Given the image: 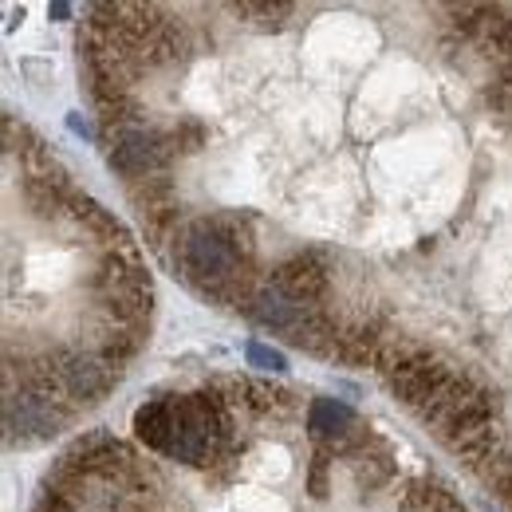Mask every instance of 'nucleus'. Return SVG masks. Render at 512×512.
Segmentation results:
<instances>
[{
    "label": "nucleus",
    "mask_w": 512,
    "mask_h": 512,
    "mask_svg": "<svg viewBox=\"0 0 512 512\" xmlns=\"http://www.w3.org/2000/svg\"><path fill=\"white\" fill-rule=\"evenodd\" d=\"M308 438L327 457L355 453V449H363V442H367L359 414L347 402H339V398H312V406H308Z\"/></svg>",
    "instance_id": "nucleus-6"
},
{
    "label": "nucleus",
    "mask_w": 512,
    "mask_h": 512,
    "mask_svg": "<svg viewBox=\"0 0 512 512\" xmlns=\"http://www.w3.org/2000/svg\"><path fill=\"white\" fill-rule=\"evenodd\" d=\"M245 355H249V367H260V371H288V359H284V351H276V347H264V343H249L245 347Z\"/></svg>",
    "instance_id": "nucleus-10"
},
{
    "label": "nucleus",
    "mask_w": 512,
    "mask_h": 512,
    "mask_svg": "<svg viewBox=\"0 0 512 512\" xmlns=\"http://www.w3.org/2000/svg\"><path fill=\"white\" fill-rule=\"evenodd\" d=\"M170 426H174V390H158L150 394L138 410H134V434L138 442L154 453L166 457L170 449Z\"/></svg>",
    "instance_id": "nucleus-7"
},
{
    "label": "nucleus",
    "mask_w": 512,
    "mask_h": 512,
    "mask_svg": "<svg viewBox=\"0 0 512 512\" xmlns=\"http://www.w3.org/2000/svg\"><path fill=\"white\" fill-rule=\"evenodd\" d=\"M284 296H292L296 304H308V308H320V300L331 288V256L323 249H296L292 256H284L272 276H268Z\"/></svg>",
    "instance_id": "nucleus-5"
},
{
    "label": "nucleus",
    "mask_w": 512,
    "mask_h": 512,
    "mask_svg": "<svg viewBox=\"0 0 512 512\" xmlns=\"http://www.w3.org/2000/svg\"><path fill=\"white\" fill-rule=\"evenodd\" d=\"M166 130H170V142H174L178 154H190V150H197L205 142V127L197 119H178V127H166Z\"/></svg>",
    "instance_id": "nucleus-9"
},
{
    "label": "nucleus",
    "mask_w": 512,
    "mask_h": 512,
    "mask_svg": "<svg viewBox=\"0 0 512 512\" xmlns=\"http://www.w3.org/2000/svg\"><path fill=\"white\" fill-rule=\"evenodd\" d=\"M56 379H60L64 402L91 406L115 390L119 371L111 363H103L95 351H64V355H56Z\"/></svg>",
    "instance_id": "nucleus-4"
},
{
    "label": "nucleus",
    "mask_w": 512,
    "mask_h": 512,
    "mask_svg": "<svg viewBox=\"0 0 512 512\" xmlns=\"http://www.w3.org/2000/svg\"><path fill=\"white\" fill-rule=\"evenodd\" d=\"M67 127L75 130V134H83V138H91V127H87V123H83L79 115H67Z\"/></svg>",
    "instance_id": "nucleus-12"
},
{
    "label": "nucleus",
    "mask_w": 512,
    "mask_h": 512,
    "mask_svg": "<svg viewBox=\"0 0 512 512\" xmlns=\"http://www.w3.org/2000/svg\"><path fill=\"white\" fill-rule=\"evenodd\" d=\"M170 260L193 288L221 304H241V296L253 288L256 233L253 217L225 209L209 217H193L174 233Z\"/></svg>",
    "instance_id": "nucleus-1"
},
{
    "label": "nucleus",
    "mask_w": 512,
    "mask_h": 512,
    "mask_svg": "<svg viewBox=\"0 0 512 512\" xmlns=\"http://www.w3.org/2000/svg\"><path fill=\"white\" fill-rule=\"evenodd\" d=\"M142 347H146V323H111L107 320V327H103L99 339H95V355H99L103 363H111L115 371H123Z\"/></svg>",
    "instance_id": "nucleus-8"
},
{
    "label": "nucleus",
    "mask_w": 512,
    "mask_h": 512,
    "mask_svg": "<svg viewBox=\"0 0 512 512\" xmlns=\"http://www.w3.org/2000/svg\"><path fill=\"white\" fill-rule=\"evenodd\" d=\"M71 422V402L28 394V390H4V430L12 446H40L52 442Z\"/></svg>",
    "instance_id": "nucleus-3"
},
{
    "label": "nucleus",
    "mask_w": 512,
    "mask_h": 512,
    "mask_svg": "<svg viewBox=\"0 0 512 512\" xmlns=\"http://www.w3.org/2000/svg\"><path fill=\"white\" fill-rule=\"evenodd\" d=\"M103 158L123 182H142L154 174H170V162L178 158L170 130L150 123H127V127L103 130Z\"/></svg>",
    "instance_id": "nucleus-2"
},
{
    "label": "nucleus",
    "mask_w": 512,
    "mask_h": 512,
    "mask_svg": "<svg viewBox=\"0 0 512 512\" xmlns=\"http://www.w3.org/2000/svg\"><path fill=\"white\" fill-rule=\"evenodd\" d=\"M48 16H52V20H67V16H71V4H64V0L48 4Z\"/></svg>",
    "instance_id": "nucleus-11"
}]
</instances>
